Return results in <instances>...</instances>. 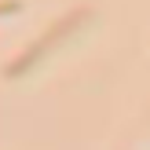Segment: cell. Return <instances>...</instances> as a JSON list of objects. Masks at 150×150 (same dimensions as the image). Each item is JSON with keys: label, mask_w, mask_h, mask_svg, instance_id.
I'll list each match as a JSON object with an SVG mask.
<instances>
[{"label": "cell", "mask_w": 150, "mask_h": 150, "mask_svg": "<svg viewBox=\"0 0 150 150\" xmlns=\"http://www.w3.org/2000/svg\"><path fill=\"white\" fill-rule=\"evenodd\" d=\"M84 22H88V7H77V11L62 15L59 22H51V29H48V33H40V37H37V40L29 44V48L22 51L18 59H11V62L4 66V77H7V81H15V77H22V73H29V70H33V66L40 62V59L48 55L51 48H59V44H62L66 37L73 33V29H81Z\"/></svg>", "instance_id": "obj_1"}, {"label": "cell", "mask_w": 150, "mask_h": 150, "mask_svg": "<svg viewBox=\"0 0 150 150\" xmlns=\"http://www.w3.org/2000/svg\"><path fill=\"white\" fill-rule=\"evenodd\" d=\"M18 0H0V15H15V11H18Z\"/></svg>", "instance_id": "obj_2"}]
</instances>
